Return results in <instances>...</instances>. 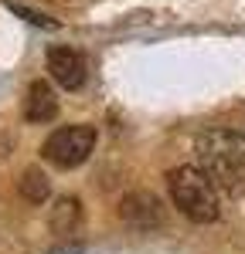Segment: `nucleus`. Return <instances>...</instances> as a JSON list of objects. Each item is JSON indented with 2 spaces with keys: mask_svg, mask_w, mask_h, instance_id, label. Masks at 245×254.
Returning <instances> with one entry per match:
<instances>
[{
  "mask_svg": "<svg viewBox=\"0 0 245 254\" xmlns=\"http://www.w3.org/2000/svg\"><path fill=\"white\" fill-rule=\"evenodd\" d=\"M170 187V200L184 217L198 220V224H211L222 214V200H218V183L204 173L201 166H177L167 176Z\"/></svg>",
  "mask_w": 245,
  "mask_h": 254,
  "instance_id": "2",
  "label": "nucleus"
},
{
  "mask_svg": "<svg viewBox=\"0 0 245 254\" xmlns=\"http://www.w3.org/2000/svg\"><path fill=\"white\" fill-rule=\"evenodd\" d=\"M58 116V98L48 88V81H34L27 88V102H24V119L27 122H51Z\"/></svg>",
  "mask_w": 245,
  "mask_h": 254,
  "instance_id": "5",
  "label": "nucleus"
},
{
  "mask_svg": "<svg viewBox=\"0 0 245 254\" xmlns=\"http://www.w3.org/2000/svg\"><path fill=\"white\" fill-rule=\"evenodd\" d=\"M10 10H14V14H20L24 20H31V24H38V27H55V20H51V17H41V14L27 10V7H20V3H10Z\"/></svg>",
  "mask_w": 245,
  "mask_h": 254,
  "instance_id": "9",
  "label": "nucleus"
},
{
  "mask_svg": "<svg viewBox=\"0 0 245 254\" xmlns=\"http://www.w3.org/2000/svg\"><path fill=\"white\" fill-rule=\"evenodd\" d=\"M20 193L27 196V200H34V203H41V200L48 196V180H44L38 170H27L24 180H20Z\"/></svg>",
  "mask_w": 245,
  "mask_h": 254,
  "instance_id": "8",
  "label": "nucleus"
},
{
  "mask_svg": "<svg viewBox=\"0 0 245 254\" xmlns=\"http://www.w3.org/2000/svg\"><path fill=\"white\" fill-rule=\"evenodd\" d=\"M194 149H198L201 170L218 187L239 190L245 183V136L232 129H208L198 136Z\"/></svg>",
  "mask_w": 245,
  "mask_h": 254,
  "instance_id": "1",
  "label": "nucleus"
},
{
  "mask_svg": "<svg viewBox=\"0 0 245 254\" xmlns=\"http://www.w3.org/2000/svg\"><path fill=\"white\" fill-rule=\"evenodd\" d=\"M51 254H82V248L79 244H65V248H55Z\"/></svg>",
  "mask_w": 245,
  "mask_h": 254,
  "instance_id": "10",
  "label": "nucleus"
},
{
  "mask_svg": "<svg viewBox=\"0 0 245 254\" xmlns=\"http://www.w3.org/2000/svg\"><path fill=\"white\" fill-rule=\"evenodd\" d=\"M160 203L153 200V196L146 193H136V196H126L122 200V217L129 220V224H140V227H146V224H153L157 217H160V210H157Z\"/></svg>",
  "mask_w": 245,
  "mask_h": 254,
  "instance_id": "6",
  "label": "nucleus"
},
{
  "mask_svg": "<svg viewBox=\"0 0 245 254\" xmlns=\"http://www.w3.org/2000/svg\"><path fill=\"white\" fill-rule=\"evenodd\" d=\"M92 146H96L92 126H61L44 142V159L61 166V170H72V166H82L89 159Z\"/></svg>",
  "mask_w": 245,
  "mask_h": 254,
  "instance_id": "3",
  "label": "nucleus"
},
{
  "mask_svg": "<svg viewBox=\"0 0 245 254\" xmlns=\"http://www.w3.org/2000/svg\"><path fill=\"white\" fill-rule=\"evenodd\" d=\"M75 220H79V200L65 196L58 207H55V214H51V224H55V231H61V234H65Z\"/></svg>",
  "mask_w": 245,
  "mask_h": 254,
  "instance_id": "7",
  "label": "nucleus"
},
{
  "mask_svg": "<svg viewBox=\"0 0 245 254\" xmlns=\"http://www.w3.org/2000/svg\"><path fill=\"white\" fill-rule=\"evenodd\" d=\"M48 71L68 92H75V88L85 85V58L75 48H51L48 51Z\"/></svg>",
  "mask_w": 245,
  "mask_h": 254,
  "instance_id": "4",
  "label": "nucleus"
}]
</instances>
